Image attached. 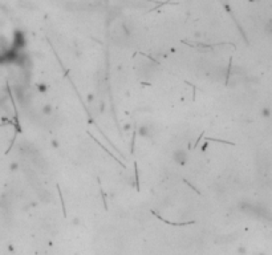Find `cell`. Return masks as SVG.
Segmentation results:
<instances>
[{"instance_id": "1", "label": "cell", "mask_w": 272, "mask_h": 255, "mask_svg": "<svg viewBox=\"0 0 272 255\" xmlns=\"http://www.w3.org/2000/svg\"><path fill=\"white\" fill-rule=\"evenodd\" d=\"M186 161H187L186 152H183V150H178V152L175 153V162L179 163V165H183V163H186Z\"/></svg>"}, {"instance_id": "2", "label": "cell", "mask_w": 272, "mask_h": 255, "mask_svg": "<svg viewBox=\"0 0 272 255\" xmlns=\"http://www.w3.org/2000/svg\"><path fill=\"white\" fill-rule=\"evenodd\" d=\"M46 89H48V88H46L45 84H40V85H39V92L44 93V92H46Z\"/></svg>"}]
</instances>
